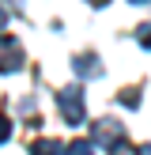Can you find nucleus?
I'll return each mask as SVG.
<instances>
[{"label": "nucleus", "instance_id": "nucleus-8", "mask_svg": "<svg viewBox=\"0 0 151 155\" xmlns=\"http://www.w3.org/2000/svg\"><path fill=\"white\" fill-rule=\"evenodd\" d=\"M136 38H140V45H143V49H151V23L136 27Z\"/></svg>", "mask_w": 151, "mask_h": 155}, {"label": "nucleus", "instance_id": "nucleus-7", "mask_svg": "<svg viewBox=\"0 0 151 155\" xmlns=\"http://www.w3.org/2000/svg\"><path fill=\"white\" fill-rule=\"evenodd\" d=\"M117 102L128 106V110H136V102H140V87H125V91L117 95Z\"/></svg>", "mask_w": 151, "mask_h": 155}, {"label": "nucleus", "instance_id": "nucleus-13", "mask_svg": "<svg viewBox=\"0 0 151 155\" xmlns=\"http://www.w3.org/2000/svg\"><path fill=\"white\" fill-rule=\"evenodd\" d=\"M132 4H147V0H132Z\"/></svg>", "mask_w": 151, "mask_h": 155}, {"label": "nucleus", "instance_id": "nucleus-9", "mask_svg": "<svg viewBox=\"0 0 151 155\" xmlns=\"http://www.w3.org/2000/svg\"><path fill=\"white\" fill-rule=\"evenodd\" d=\"M8 136H11V121H8V117H4V114H0V144H4V140H8Z\"/></svg>", "mask_w": 151, "mask_h": 155}, {"label": "nucleus", "instance_id": "nucleus-6", "mask_svg": "<svg viewBox=\"0 0 151 155\" xmlns=\"http://www.w3.org/2000/svg\"><path fill=\"white\" fill-rule=\"evenodd\" d=\"M64 155H95V144H91V140H72L64 148Z\"/></svg>", "mask_w": 151, "mask_h": 155}, {"label": "nucleus", "instance_id": "nucleus-3", "mask_svg": "<svg viewBox=\"0 0 151 155\" xmlns=\"http://www.w3.org/2000/svg\"><path fill=\"white\" fill-rule=\"evenodd\" d=\"M23 64V49L15 38H0V72H15Z\"/></svg>", "mask_w": 151, "mask_h": 155}, {"label": "nucleus", "instance_id": "nucleus-10", "mask_svg": "<svg viewBox=\"0 0 151 155\" xmlns=\"http://www.w3.org/2000/svg\"><path fill=\"white\" fill-rule=\"evenodd\" d=\"M136 155H151V144H140V148H136Z\"/></svg>", "mask_w": 151, "mask_h": 155}, {"label": "nucleus", "instance_id": "nucleus-5", "mask_svg": "<svg viewBox=\"0 0 151 155\" xmlns=\"http://www.w3.org/2000/svg\"><path fill=\"white\" fill-rule=\"evenodd\" d=\"M30 155H60V144L57 140H34L30 144Z\"/></svg>", "mask_w": 151, "mask_h": 155}, {"label": "nucleus", "instance_id": "nucleus-2", "mask_svg": "<svg viewBox=\"0 0 151 155\" xmlns=\"http://www.w3.org/2000/svg\"><path fill=\"white\" fill-rule=\"evenodd\" d=\"M91 144H98V148H110V151H117V148H125V129H121L117 121L102 117V121H95V140H91Z\"/></svg>", "mask_w": 151, "mask_h": 155}, {"label": "nucleus", "instance_id": "nucleus-4", "mask_svg": "<svg viewBox=\"0 0 151 155\" xmlns=\"http://www.w3.org/2000/svg\"><path fill=\"white\" fill-rule=\"evenodd\" d=\"M76 72H79V76H98V57H95V53L76 57Z\"/></svg>", "mask_w": 151, "mask_h": 155}, {"label": "nucleus", "instance_id": "nucleus-11", "mask_svg": "<svg viewBox=\"0 0 151 155\" xmlns=\"http://www.w3.org/2000/svg\"><path fill=\"white\" fill-rule=\"evenodd\" d=\"M4 23H8V12H4V8H0V27H4Z\"/></svg>", "mask_w": 151, "mask_h": 155}, {"label": "nucleus", "instance_id": "nucleus-12", "mask_svg": "<svg viewBox=\"0 0 151 155\" xmlns=\"http://www.w3.org/2000/svg\"><path fill=\"white\" fill-rule=\"evenodd\" d=\"M91 4H95V8H106V4H110V0H91Z\"/></svg>", "mask_w": 151, "mask_h": 155}, {"label": "nucleus", "instance_id": "nucleus-1", "mask_svg": "<svg viewBox=\"0 0 151 155\" xmlns=\"http://www.w3.org/2000/svg\"><path fill=\"white\" fill-rule=\"evenodd\" d=\"M57 102H60V117H64L68 125H83V117H87V106H83V91L76 87V83L60 91Z\"/></svg>", "mask_w": 151, "mask_h": 155}]
</instances>
